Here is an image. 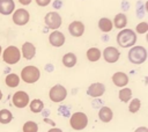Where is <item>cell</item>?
<instances>
[{
	"mask_svg": "<svg viewBox=\"0 0 148 132\" xmlns=\"http://www.w3.org/2000/svg\"><path fill=\"white\" fill-rule=\"evenodd\" d=\"M66 96H67V89L61 85L53 86L49 91V97L54 103H59V102L64 101L66 98Z\"/></svg>",
	"mask_w": 148,
	"mask_h": 132,
	"instance_id": "8",
	"label": "cell"
},
{
	"mask_svg": "<svg viewBox=\"0 0 148 132\" xmlns=\"http://www.w3.org/2000/svg\"><path fill=\"white\" fill-rule=\"evenodd\" d=\"M117 43L121 47H131L136 43V34L132 29L123 28L117 34Z\"/></svg>",
	"mask_w": 148,
	"mask_h": 132,
	"instance_id": "1",
	"label": "cell"
},
{
	"mask_svg": "<svg viewBox=\"0 0 148 132\" xmlns=\"http://www.w3.org/2000/svg\"><path fill=\"white\" fill-rule=\"evenodd\" d=\"M84 24L81 21H73L68 25V31L73 37H81L84 34Z\"/></svg>",
	"mask_w": 148,
	"mask_h": 132,
	"instance_id": "12",
	"label": "cell"
},
{
	"mask_svg": "<svg viewBox=\"0 0 148 132\" xmlns=\"http://www.w3.org/2000/svg\"><path fill=\"white\" fill-rule=\"evenodd\" d=\"M2 60L8 64V65H14L17 64L21 59V51L18 50V47L14 46V45H9L7 46L3 51H2Z\"/></svg>",
	"mask_w": 148,
	"mask_h": 132,
	"instance_id": "3",
	"label": "cell"
},
{
	"mask_svg": "<svg viewBox=\"0 0 148 132\" xmlns=\"http://www.w3.org/2000/svg\"><path fill=\"white\" fill-rule=\"evenodd\" d=\"M29 108L34 113H38L42 112V110L44 109V103L42 100L39 98H34L30 103H29Z\"/></svg>",
	"mask_w": 148,
	"mask_h": 132,
	"instance_id": "23",
	"label": "cell"
},
{
	"mask_svg": "<svg viewBox=\"0 0 148 132\" xmlns=\"http://www.w3.org/2000/svg\"><path fill=\"white\" fill-rule=\"evenodd\" d=\"M86 56H87V59H88L89 61L95 63V61H97V60L101 59V57H102V52H101V50H99L98 47L92 46V47H89V49L87 50Z\"/></svg>",
	"mask_w": 148,
	"mask_h": 132,
	"instance_id": "20",
	"label": "cell"
},
{
	"mask_svg": "<svg viewBox=\"0 0 148 132\" xmlns=\"http://www.w3.org/2000/svg\"><path fill=\"white\" fill-rule=\"evenodd\" d=\"M112 23H113V28H117V29L120 30V29H123V28L126 27V24H127V17H126V15L124 13H118L113 17Z\"/></svg>",
	"mask_w": 148,
	"mask_h": 132,
	"instance_id": "18",
	"label": "cell"
},
{
	"mask_svg": "<svg viewBox=\"0 0 148 132\" xmlns=\"http://www.w3.org/2000/svg\"><path fill=\"white\" fill-rule=\"evenodd\" d=\"M22 130L23 132H38V125L32 120H28L23 124Z\"/></svg>",
	"mask_w": 148,
	"mask_h": 132,
	"instance_id": "26",
	"label": "cell"
},
{
	"mask_svg": "<svg viewBox=\"0 0 148 132\" xmlns=\"http://www.w3.org/2000/svg\"><path fill=\"white\" fill-rule=\"evenodd\" d=\"M44 22H45L47 28H50L52 30H57V29L60 28V25L62 23V19H61L59 13H57V12H49L44 16Z\"/></svg>",
	"mask_w": 148,
	"mask_h": 132,
	"instance_id": "7",
	"label": "cell"
},
{
	"mask_svg": "<svg viewBox=\"0 0 148 132\" xmlns=\"http://www.w3.org/2000/svg\"><path fill=\"white\" fill-rule=\"evenodd\" d=\"M61 61H62V65H64L65 67L71 68V67H74V66L76 65L77 57H76V54H75V53H73V52H68V53L64 54V57H62Z\"/></svg>",
	"mask_w": 148,
	"mask_h": 132,
	"instance_id": "19",
	"label": "cell"
},
{
	"mask_svg": "<svg viewBox=\"0 0 148 132\" xmlns=\"http://www.w3.org/2000/svg\"><path fill=\"white\" fill-rule=\"evenodd\" d=\"M12 101H13L14 107L22 109V108H25V107L28 105V103H29L30 100H29L28 93H25V91H23V90H18V91H16V93L13 95Z\"/></svg>",
	"mask_w": 148,
	"mask_h": 132,
	"instance_id": "10",
	"label": "cell"
},
{
	"mask_svg": "<svg viewBox=\"0 0 148 132\" xmlns=\"http://www.w3.org/2000/svg\"><path fill=\"white\" fill-rule=\"evenodd\" d=\"M1 53H2V47H1V45H0V56H1Z\"/></svg>",
	"mask_w": 148,
	"mask_h": 132,
	"instance_id": "35",
	"label": "cell"
},
{
	"mask_svg": "<svg viewBox=\"0 0 148 132\" xmlns=\"http://www.w3.org/2000/svg\"><path fill=\"white\" fill-rule=\"evenodd\" d=\"M47 132H62L60 129H58V127H53V129H50Z\"/></svg>",
	"mask_w": 148,
	"mask_h": 132,
	"instance_id": "33",
	"label": "cell"
},
{
	"mask_svg": "<svg viewBox=\"0 0 148 132\" xmlns=\"http://www.w3.org/2000/svg\"><path fill=\"white\" fill-rule=\"evenodd\" d=\"M18 2L21 5H23V6H28V5H30L32 2V0H18Z\"/></svg>",
	"mask_w": 148,
	"mask_h": 132,
	"instance_id": "31",
	"label": "cell"
},
{
	"mask_svg": "<svg viewBox=\"0 0 148 132\" xmlns=\"http://www.w3.org/2000/svg\"><path fill=\"white\" fill-rule=\"evenodd\" d=\"M1 98H2V93H1V90H0V101H1Z\"/></svg>",
	"mask_w": 148,
	"mask_h": 132,
	"instance_id": "36",
	"label": "cell"
},
{
	"mask_svg": "<svg viewBox=\"0 0 148 132\" xmlns=\"http://www.w3.org/2000/svg\"><path fill=\"white\" fill-rule=\"evenodd\" d=\"M35 1L39 7H46L47 5L51 3V0H35Z\"/></svg>",
	"mask_w": 148,
	"mask_h": 132,
	"instance_id": "29",
	"label": "cell"
},
{
	"mask_svg": "<svg viewBox=\"0 0 148 132\" xmlns=\"http://www.w3.org/2000/svg\"><path fill=\"white\" fill-rule=\"evenodd\" d=\"M104 91H105V86L102 82H94L87 89V94L91 97H99L104 94Z\"/></svg>",
	"mask_w": 148,
	"mask_h": 132,
	"instance_id": "13",
	"label": "cell"
},
{
	"mask_svg": "<svg viewBox=\"0 0 148 132\" xmlns=\"http://www.w3.org/2000/svg\"><path fill=\"white\" fill-rule=\"evenodd\" d=\"M12 20L16 25H25L30 20V13L25 8H17L12 13Z\"/></svg>",
	"mask_w": 148,
	"mask_h": 132,
	"instance_id": "6",
	"label": "cell"
},
{
	"mask_svg": "<svg viewBox=\"0 0 148 132\" xmlns=\"http://www.w3.org/2000/svg\"><path fill=\"white\" fill-rule=\"evenodd\" d=\"M98 28L102 32H110L113 29V23L109 17H101L98 20Z\"/></svg>",
	"mask_w": 148,
	"mask_h": 132,
	"instance_id": "21",
	"label": "cell"
},
{
	"mask_svg": "<svg viewBox=\"0 0 148 132\" xmlns=\"http://www.w3.org/2000/svg\"><path fill=\"white\" fill-rule=\"evenodd\" d=\"M36 54V46L31 42H24L21 49V56H23L27 60H31Z\"/></svg>",
	"mask_w": 148,
	"mask_h": 132,
	"instance_id": "14",
	"label": "cell"
},
{
	"mask_svg": "<svg viewBox=\"0 0 148 132\" xmlns=\"http://www.w3.org/2000/svg\"><path fill=\"white\" fill-rule=\"evenodd\" d=\"M111 79H112V82L114 83V86H117V87H125L128 83V76L124 72H116Z\"/></svg>",
	"mask_w": 148,
	"mask_h": 132,
	"instance_id": "16",
	"label": "cell"
},
{
	"mask_svg": "<svg viewBox=\"0 0 148 132\" xmlns=\"http://www.w3.org/2000/svg\"><path fill=\"white\" fill-rule=\"evenodd\" d=\"M15 10L14 0H0V14L10 15Z\"/></svg>",
	"mask_w": 148,
	"mask_h": 132,
	"instance_id": "15",
	"label": "cell"
},
{
	"mask_svg": "<svg viewBox=\"0 0 148 132\" xmlns=\"http://www.w3.org/2000/svg\"><path fill=\"white\" fill-rule=\"evenodd\" d=\"M61 6H62V1H61V0H56V1L53 2V7H54L56 9L61 8Z\"/></svg>",
	"mask_w": 148,
	"mask_h": 132,
	"instance_id": "30",
	"label": "cell"
},
{
	"mask_svg": "<svg viewBox=\"0 0 148 132\" xmlns=\"http://www.w3.org/2000/svg\"><path fill=\"white\" fill-rule=\"evenodd\" d=\"M40 78V71L32 65L25 66L21 71V79L27 83H34L37 82Z\"/></svg>",
	"mask_w": 148,
	"mask_h": 132,
	"instance_id": "4",
	"label": "cell"
},
{
	"mask_svg": "<svg viewBox=\"0 0 148 132\" xmlns=\"http://www.w3.org/2000/svg\"><path fill=\"white\" fill-rule=\"evenodd\" d=\"M118 96H119V100H120L121 102H125V103L128 102V101L132 98V90H131V88L124 87L123 89H120Z\"/></svg>",
	"mask_w": 148,
	"mask_h": 132,
	"instance_id": "25",
	"label": "cell"
},
{
	"mask_svg": "<svg viewBox=\"0 0 148 132\" xmlns=\"http://www.w3.org/2000/svg\"><path fill=\"white\" fill-rule=\"evenodd\" d=\"M5 82L8 87L10 88H15L18 86L20 83V76L15 73H9L8 75H6V79H5Z\"/></svg>",
	"mask_w": 148,
	"mask_h": 132,
	"instance_id": "22",
	"label": "cell"
},
{
	"mask_svg": "<svg viewBox=\"0 0 148 132\" xmlns=\"http://www.w3.org/2000/svg\"><path fill=\"white\" fill-rule=\"evenodd\" d=\"M127 58H128L130 63H132L134 65L143 64L147 59V50H146V47H143L141 45H133V46H131V49L127 53Z\"/></svg>",
	"mask_w": 148,
	"mask_h": 132,
	"instance_id": "2",
	"label": "cell"
},
{
	"mask_svg": "<svg viewBox=\"0 0 148 132\" xmlns=\"http://www.w3.org/2000/svg\"><path fill=\"white\" fill-rule=\"evenodd\" d=\"M134 132H148V129H147L146 126H140V127H138Z\"/></svg>",
	"mask_w": 148,
	"mask_h": 132,
	"instance_id": "32",
	"label": "cell"
},
{
	"mask_svg": "<svg viewBox=\"0 0 148 132\" xmlns=\"http://www.w3.org/2000/svg\"><path fill=\"white\" fill-rule=\"evenodd\" d=\"M135 31H136V34H140V35L146 34L148 31V23L147 22H140V23H138L136 27H135Z\"/></svg>",
	"mask_w": 148,
	"mask_h": 132,
	"instance_id": "28",
	"label": "cell"
},
{
	"mask_svg": "<svg viewBox=\"0 0 148 132\" xmlns=\"http://www.w3.org/2000/svg\"><path fill=\"white\" fill-rule=\"evenodd\" d=\"M65 41H66L65 35H64L61 31H59L58 29H57V30H53V31L49 35V43H50L52 46H54V47H60V46H62V45L65 44Z\"/></svg>",
	"mask_w": 148,
	"mask_h": 132,
	"instance_id": "11",
	"label": "cell"
},
{
	"mask_svg": "<svg viewBox=\"0 0 148 132\" xmlns=\"http://www.w3.org/2000/svg\"><path fill=\"white\" fill-rule=\"evenodd\" d=\"M104 60L109 64H114L119 60L120 58V52L117 47L114 46H106L104 50H103V53H102Z\"/></svg>",
	"mask_w": 148,
	"mask_h": 132,
	"instance_id": "9",
	"label": "cell"
},
{
	"mask_svg": "<svg viewBox=\"0 0 148 132\" xmlns=\"http://www.w3.org/2000/svg\"><path fill=\"white\" fill-rule=\"evenodd\" d=\"M44 122H45V123H49V124H51V125H54V123H53V122H51L50 119H44Z\"/></svg>",
	"mask_w": 148,
	"mask_h": 132,
	"instance_id": "34",
	"label": "cell"
},
{
	"mask_svg": "<svg viewBox=\"0 0 148 132\" xmlns=\"http://www.w3.org/2000/svg\"><path fill=\"white\" fill-rule=\"evenodd\" d=\"M69 124H71L73 130H76V131L83 130L88 125V116L84 112H80V111L74 112L71 116Z\"/></svg>",
	"mask_w": 148,
	"mask_h": 132,
	"instance_id": "5",
	"label": "cell"
},
{
	"mask_svg": "<svg viewBox=\"0 0 148 132\" xmlns=\"http://www.w3.org/2000/svg\"><path fill=\"white\" fill-rule=\"evenodd\" d=\"M140 108H141V101H140L139 98H133V100L130 102V105H128L130 112L135 113V112H138V111L140 110Z\"/></svg>",
	"mask_w": 148,
	"mask_h": 132,
	"instance_id": "27",
	"label": "cell"
},
{
	"mask_svg": "<svg viewBox=\"0 0 148 132\" xmlns=\"http://www.w3.org/2000/svg\"><path fill=\"white\" fill-rule=\"evenodd\" d=\"M13 119V113L8 109H2L0 110V123L1 124H8Z\"/></svg>",
	"mask_w": 148,
	"mask_h": 132,
	"instance_id": "24",
	"label": "cell"
},
{
	"mask_svg": "<svg viewBox=\"0 0 148 132\" xmlns=\"http://www.w3.org/2000/svg\"><path fill=\"white\" fill-rule=\"evenodd\" d=\"M113 117V112L111 110V108L109 107H102L98 110V118L101 119V122L103 123H109Z\"/></svg>",
	"mask_w": 148,
	"mask_h": 132,
	"instance_id": "17",
	"label": "cell"
}]
</instances>
